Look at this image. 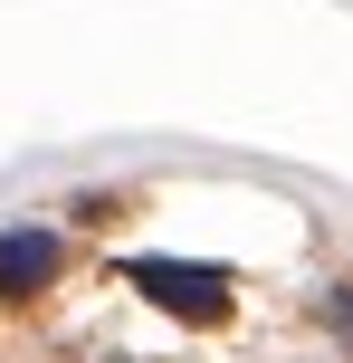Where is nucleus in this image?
Instances as JSON below:
<instances>
[{
  "label": "nucleus",
  "mask_w": 353,
  "mask_h": 363,
  "mask_svg": "<svg viewBox=\"0 0 353 363\" xmlns=\"http://www.w3.org/2000/svg\"><path fill=\"white\" fill-rule=\"evenodd\" d=\"M134 287L153 296V306H172V315H191V325H210V315H229V277L220 268H191V258H134Z\"/></svg>",
  "instance_id": "f257e3e1"
},
{
  "label": "nucleus",
  "mask_w": 353,
  "mask_h": 363,
  "mask_svg": "<svg viewBox=\"0 0 353 363\" xmlns=\"http://www.w3.org/2000/svg\"><path fill=\"white\" fill-rule=\"evenodd\" d=\"M57 258H67V239L57 230H0V296H29L57 277Z\"/></svg>",
  "instance_id": "f03ea898"
}]
</instances>
